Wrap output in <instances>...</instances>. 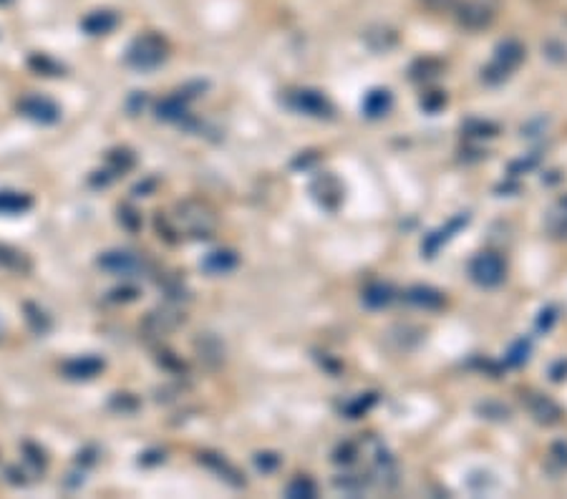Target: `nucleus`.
<instances>
[{
  "instance_id": "obj_1",
  "label": "nucleus",
  "mask_w": 567,
  "mask_h": 499,
  "mask_svg": "<svg viewBox=\"0 0 567 499\" xmlns=\"http://www.w3.org/2000/svg\"><path fill=\"white\" fill-rule=\"evenodd\" d=\"M167 58V43L157 33H144V36L134 38V43L127 51V63L136 71H151L164 63Z\"/></svg>"
},
{
  "instance_id": "obj_2",
  "label": "nucleus",
  "mask_w": 567,
  "mask_h": 499,
  "mask_svg": "<svg viewBox=\"0 0 567 499\" xmlns=\"http://www.w3.org/2000/svg\"><path fill=\"white\" fill-rule=\"evenodd\" d=\"M98 267L111 272V275L132 277L144 270V260H141L139 255L129 253V250H109V253H103L101 258H98Z\"/></svg>"
},
{
  "instance_id": "obj_3",
  "label": "nucleus",
  "mask_w": 567,
  "mask_h": 499,
  "mask_svg": "<svg viewBox=\"0 0 567 499\" xmlns=\"http://www.w3.org/2000/svg\"><path fill=\"white\" fill-rule=\"evenodd\" d=\"M471 277L484 288H495L504 280V263L499 255L495 253H482L471 263Z\"/></svg>"
},
{
  "instance_id": "obj_4",
  "label": "nucleus",
  "mask_w": 567,
  "mask_h": 499,
  "mask_svg": "<svg viewBox=\"0 0 567 499\" xmlns=\"http://www.w3.org/2000/svg\"><path fill=\"white\" fill-rule=\"evenodd\" d=\"M20 114L28 116L30 121H38V124H56L60 119V108L56 101H51L49 96H41V94H33V96H25L23 101L18 103Z\"/></svg>"
},
{
  "instance_id": "obj_5",
  "label": "nucleus",
  "mask_w": 567,
  "mask_h": 499,
  "mask_svg": "<svg viewBox=\"0 0 567 499\" xmlns=\"http://www.w3.org/2000/svg\"><path fill=\"white\" fill-rule=\"evenodd\" d=\"M60 371L71 381H89L96 379L98 373L103 371V361L96 355H79V358H71V361L63 363Z\"/></svg>"
},
{
  "instance_id": "obj_6",
  "label": "nucleus",
  "mask_w": 567,
  "mask_h": 499,
  "mask_svg": "<svg viewBox=\"0 0 567 499\" xmlns=\"http://www.w3.org/2000/svg\"><path fill=\"white\" fill-rule=\"evenodd\" d=\"M522 58H525V49H522L517 41H504V43H499L495 66L489 68V71H497L499 73V79H504L512 68H517L519 63H522Z\"/></svg>"
},
{
  "instance_id": "obj_7",
  "label": "nucleus",
  "mask_w": 567,
  "mask_h": 499,
  "mask_svg": "<svg viewBox=\"0 0 567 499\" xmlns=\"http://www.w3.org/2000/svg\"><path fill=\"white\" fill-rule=\"evenodd\" d=\"M459 23L469 30H479L492 23V11L484 3L471 0V3H464V6L459 8Z\"/></svg>"
},
{
  "instance_id": "obj_8",
  "label": "nucleus",
  "mask_w": 567,
  "mask_h": 499,
  "mask_svg": "<svg viewBox=\"0 0 567 499\" xmlns=\"http://www.w3.org/2000/svg\"><path fill=\"white\" fill-rule=\"evenodd\" d=\"M116 25H119V15H116L114 11H94L81 20V28H84L89 36H106Z\"/></svg>"
},
{
  "instance_id": "obj_9",
  "label": "nucleus",
  "mask_w": 567,
  "mask_h": 499,
  "mask_svg": "<svg viewBox=\"0 0 567 499\" xmlns=\"http://www.w3.org/2000/svg\"><path fill=\"white\" fill-rule=\"evenodd\" d=\"M199 462L205 464V467H210V469L217 472V474L222 476L224 481H229L232 487H245V476H242L240 472L227 462V459L219 457V454H210V451H205V454H199Z\"/></svg>"
},
{
  "instance_id": "obj_10",
  "label": "nucleus",
  "mask_w": 567,
  "mask_h": 499,
  "mask_svg": "<svg viewBox=\"0 0 567 499\" xmlns=\"http://www.w3.org/2000/svg\"><path fill=\"white\" fill-rule=\"evenodd\" d=\"M0 267L15 272V275H28L33 270V263L25 253H20L18 247L13 245H3L0 242Z\"/></svg>"
},
{
  "instance_id": "obj_11",
  "label": "nucleus",
  "mask_w": 567,
  "mask_h": 499,
  "mask_svg": "<svg viewBox=\"0 0 567 499\" xmlns=\"http://www.w3.org/2000/svg\"><path fill=\"white\" fill-rule=\"evenodd\" d=\"M293 106L302 114H310V116H328L331 114V106L323 96H320L318 91H298L295 96H293Z\"/></svg>"
},
{
  "instance_id": "obj_12",
  "label": "nucleus",
  "mask_w": 567,
  "mask_h": 499,
  "mask_svg": "<svg viewBox=\"0 0 567 499\" xmlns=\"http://www.w3.org/2000/svg\"><path fill=\"white\" fill-rule=\"evenodd\" d=\"M527 403H530L532 416H535L537 421H542V424H555V421H560V416H562L560 406H557L555 401H549L547 396L530 393V396H527Z\"/></svg>"
},
{
  "instance_id": "obj_13",
  "label": "nucleus",
  "mask_w": 567,
  "mask_h": 499,
  "mask_svg": "<svg viewBox=\"0 0 567 499\" xmlns=\"http://www.w3.org/2000/svg\"><path fill=\"white\" fill-rule=\"evenodd\" d=\"M33 207V197L25 192L0 189V215H23Z\"/></svg>"
},
{
  "instance_id": "obj_14",
  "label": "nucleus",
  "mask_w": 567,
  "mask_h": 499,
  "mask_svg": "<svg viewBox=\"0 0 567 499\" xmlns=\"http://www.w3.org/2000/svg\"><path fill=\"white\" fill-rule=\"evenodd\" d=\"M189 96L192 94H174V96H170V99H164L162 103L157 106V116L159 119H164V121H179V119H184L187 116V101H189Z\"/></svg>"
},
{
  "instance_id": "obj_15",
  "label": "nucleus",
  "mask_w": 567,
  "mask_h": 499,
  "mask_svg": "<svg viewBox=\"0 0 567 499\" xmlns=\"http://www.w3.org/2000/svg\"><path fill=\"white\" fill-rule=\"evenodd\" d=\"M202 267H205L210 275H224V272L237 267V255L232 253V250H215V253H210L202 260Z\"/></svg>"
},
{
  "instance_id": "obj_16",
  "label": "nucleus",
  "mask_w": 567,
  "mask_h": 499,
  "mask_svg": "<svg viewBox=\"0 0 567 499\" xmlns=\"http://www.w3.org/2000/svg\"><path fill=\"white\" fill-rule=\"evenodd\" d=\"M313 192L326 207H336L340 202V197H343L338 182L333 179V177H320V179L313 184Z\"/></svg>"
},
{
  "instance_id": "obj_17",
  "label": "nucleus",
  "mask_w": 567,
  "mask_h": 499,
  "mask_svg": "<svg viewBox=\"0 0 567 499\" xmlns=\"http://www.w3.org/2000/svg\"><path fill=\"white\" fill-rule=\"evenodd\" d=\"M179 323H181V315L170 313V310H157V313H151L149 318H146V331L154 333V336H162V333L177 328Z\"/></svg>"
},
{
  "instance_id": "obj_18",
  "label": "nucleus",
  "mask_w": 567,
  "mask_h": 499,
  "mask_svg": "<svg viewBox=\"0 0 567 499\" xmlns=\"http://www.w3.org/2000/svg\"><path fill=\"white\" fill-rule=\"evenodd\" d=\"M406 298H409L414 305L426 308V310H436V308L444 305V295L436 293V290H431V288H411Z\"/></svg>"
},
{
  "instance_id": "obj_19",
  "label": "nucleus",
  "mask_w": 567,
  "mask_h": 499,
  "mask_svg": "<svg viewBox=\"0 0 567 499\" xmlns=\"http://www.w3.org/2000/svg\"><path fill=\"white\" fill-rule=\"evenodd\" d=\"M134 162H136V159H134V154L129 149H114L106 154V164H109L106 172H109L111 177L127 175L129 169L134 167Z\"/></svg>"
},
{
  "instance_id": "obj_20",
  "label": "nucleus",
  "mask_w": 567,
  "mask_h": 499,
  "mask_svg": "<svg viewBox=\"0 0 567 499\" xmlns=\"http://www.w3.org/2000/svg\"><path fill=\"white\" fill-rule=\"evenodd\" d=\"M388 108H391V94L383 89L371 91L369 96H366V101H363V111L369 116H383Z\"/></svg>"
},
{
  "instance_id": "obj_21",
  "label": "nucleus",
  "mask_w": 567,
  "mask_h": 499,
  "mask_svg": "<svg viewBox=\"0 0 567 499\" xmlns=\"http://www.w3.org/2000/svg\"><path fill=\"white\" fill-rule=\"evenodd\" d=\"M25 320H28V325H30V331L33 333H38V336H43V333H49L51 331V318L46 313H43L41 308L38 305H33V303H25Z\"/></svg>"
},
{
  "instance_id": "obj_22",
  "label": "nucleus",
  "mask_w": 567,
  "mask_h": 499,
  "mask_svg": "<svg viewBox=\"0 0 567 499\" xmlns=\"http://www.w3.org/2000/svg\"><path fill=\"white\" fill-rule=\"evenodd\" d=\"M461 225H466V215H459L457 220H452V225H449L447 229H439V232H434V235H431V237H428V240H426V253H428V255L436 253L441 242H447L449 237H452V235H449V232L459 229V227H461Z\"/></svg>"
},
{
  "instance_id": "obj_23",
  "label": "nucleus",
  "mask_w": 567,
  "mask_h": 499,
  "mask_svg": "<svg viewBox=\"0 0 567 499\" xmlns=\"http://www.w3.org/2000/svg\"><path fill=\"white\" fill-rule=\"evenodd\" d=\"M391 290L386 288V285H371L366 293H363V303L371 308H381V305H388L391 303Z\"/></svg>"
},
{
  "instance_id": "obj_24",
  "label": "nucleus",
  "mask_w": 567,
  "mask_h": 499,
  "mask_svg": "<svg viewBox=\"0 0 567 499\" xmlns=\"http://www.w3.org/2000/svg\"><path fill=\"white\" fill-rule=\"evenodd\" d=\"M28 66L33 68V71H38V73H43V76H58L63 68L58 66V63H53V61L49 58V56H43V53H36V56H30V61H28Z\"/></svg>"
},
{
  "instance_id": "obj_25",
  "label": "nucleus",
  "mask_w": 567,
  "mask_h": 499,
  "mask_svg": "<svg viewBox=\"0 0 567 499\" xmlns=\"http://www.w3.org/2000/svg\"><path fill=\"white\" fill-rule=\"evenodd\" d=\"M288 494L290 497H315V484L308 476H298L295 481H290Z\"/></svg>"
},
{
  "instance_id": "obj_26",
  "label": "nucleus",
  "mask_w": 567,
  "mask_h": 499,
  "mask_svg": "<svg viewBox=\"0 0 567 499\" xmlns=\"http://www.w3.org/2000/svg\"><path fill=\"white\" fill-rule=\"evenodd\" d=\"M119 222L124 225V227L129 229V232H136V229L141 227V215L136 210H134V207H121L119 210Z\"/></svg>"
},
{
  "instance_id": "obj_27",
  "label": "nucleus",
  "mask_w": 567,
  "mask_h": 499,
  "mask_svg": "<svg viewBox=\"0 0 567 499\" xmlns=\"http://www.w3.org/2000/svg\"><path fill=\"white\" fill-rule=\"evenodd\" d=\"M136 295H139V290L134 288V285H124V288L111 290V301L114 303H132V301H136Z\"/></svg>"
},
{
  "instance_id": "obj_28",
  "label": "nucleus",
  "mask_w": 567,
  "mask_h": 499,
  "mask_svg": "<svg viewBox=\"0 0 567 499\" xmlns=\"http://www.w3.org/2000/svg\"><path fill=\"white\" fill-rule=\"evenodd\" d=\"M255 464H257V469L272 472L280 464V457H278V454H267V451H265V454H257V457H255Z\"/></svg>"
},
{
  "instance_id": "obj_29",
  "label": "nucleus",
  "mask_w": 567,
  "mask_h": 499,
  "mask_svg": "<svg viewBox=\"0 0 567 499\" xmlns=\"http://www.w3.org/2000/svg\"><path fill=\"white\" fill-rule=\"evenodd\" d=\"M336 462L338 464H350L353 462V459H356V446L353 444H343V446H338V449H336Z\"/></svg>"
},
{
  "instance_id": "obj_30",
  "label": "nucleus",
  "mask_w": 567,
  "mask_h": 499,
  "mask_svg": "<svg viewBox=\"0 0 567 499\" xmlns=\"http://www.w3.org/2000/svg\"><path fill=\"white\" fill-rule=\"evenodd\" d=\"M557 320V310L555 308H544L542 313H540V320H537V328L540 331H549L552 328V323Z\"/></svg>"
},
{
  "instance_id": "obj_31",
  "label": "nucleus",
  "mask_w": 567,
  "mask_h": 499,
  "mask_svg": "<svg viewBox=\"0 0 567 499\" xmlns=\"http://www.w3.org/2000/svg\"><path fill=\"white\" fill-rule=\"evenodd\" d=\"M549 459H552V462H557L562 467V469H565L567 467V444H555L552 446V449H549Z\"/></svg>"
},
{
  "instance_id": "obj_32",
  "label": "nucleus",
  "mask_w": 567,
  "mask_h": 499,
  "mask_svg": "<svg viewBox=\"0 0 567 499\" xmlns=\"http://www.w3.org/2000/svg\"><path fill=\"white\" fill-rule=\"evenodd\" d=\"M25 454H28V462L36 467V469H41L43 464H46V459H43V451L41 449H36V446H25Z\"/></svg>"
},
{
  "instance_id": "obj_33",
  "label": "nucleus",
  "mask_w": 567,
  "mask_h": 499,
  "mask_svg": "<svg viewBox=\"0 0 567 499\" xmlns=\"http://www.w3.org/2000/svg\"><path fill=\"white\" fill-rule=\"evenodd\" d=\"M549 376H552V381L567 379V361H557L555 366H552V371H549Z\"/></svg>"
},
{
  "instance_id": "obj_34",
  "label": "nucleus",
  "mask_w": 567,
  "mask_h": 499,
  "mask_svg": "<svg viewBox=\"0 0 567 499\" xmlns=\"http://www.w3.org/2000/svg\"><path fill=\"white\" fill-rule=\"evenodd\" d=\"M423 106L426 108H436V106H441V103H444V96H441V94H434V96H428V99H423Z\"/></svg>"
},
{
  "instance_id": "obj_35",
  "label": "nucleus",
  "mask_w": 567,
  "mask_h": 499,
  "mask_svg": "<svg viewBox=\"0 0 567 499\" xmlns=\"http://www.w3.org/2000/svg\"><path fill=\"white\" fill-rule=\"evenodd\" d=\"M428 6H434V8H444V6H449L452 0H426Z\"/></svg>"
},
{
  "instance_id": "obj_36",
  "label": "nucleus",
  "mask_w": 567,
  "mask_h": 499,
  "mask_svg": "<svg viewBox=\"0 0 567 499\" xmlns=\"http://www.w3.org/2000/svg\"><path fill=\"white\" fill-rule=\"evenodd\" d=\"M8 3H13V0H0V6H8Z\"/></svg>"
},
{
  "instance_id": "obj_37",
  "label": "nucleus",
  "mask_w": 567,
  "mask_h": 499,
  "mask_svg": "<svg viewBox=\"0 0 567 499\" xmlns=\"http://www.w3.org/2000/svg\"><path fill=\"white\" fill-rule=\"evenodd\" d=\"M0 338H3V325H0Z\"/></svg>"
},
{
  "instance_id": "obj_38",
  "label": "nucleus",
  "mask_w": 567,
  "mask_h": 499,
  "mask_svg": "<svg viewBox=\"0 0 567 499\" xmlns=\"http://www.w3.org/2000/svg\"><path fill=\"white\" fill-rule=\"evenodd\" d=\"M562 205H565V207H567V199H565V202H562Z\"/></svg>"
}]
</instances>
